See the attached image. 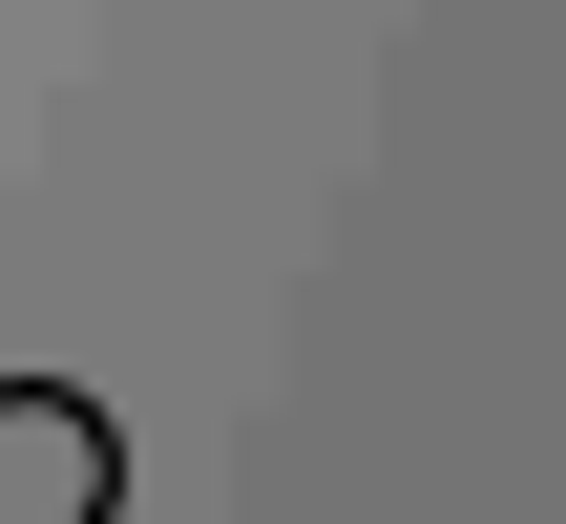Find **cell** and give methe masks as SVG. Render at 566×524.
Returning <instances> with one entry per match:
<instances>
[{
	"label": "cell",
	"mask_w": 566,
	"mask_h": 524,
	"mask_svg": "<svg viewBox=\"0 0 566 524\" xmlns=\"http://www.w3.org/2000/svg\"><path fill=\"white\" fill-rule=\"evenodd\" d=\"M126 504V420L84 378H0V524H105Z\"/></svg>",
	"instance_id": "obj_1"
}]
</instances>
